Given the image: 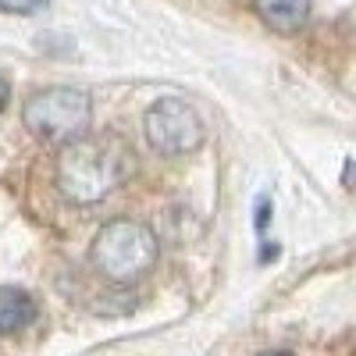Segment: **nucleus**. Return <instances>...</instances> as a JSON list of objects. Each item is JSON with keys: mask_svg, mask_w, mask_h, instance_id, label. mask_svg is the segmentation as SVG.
Instances as JSON below:
<instances>
[{"mask_svg": "<svg viewBox=\"0 0 356 356\" xmlns=\"http://www.w3.org/2000/svg\"><path fill=\"white\" fill-rule=\"evenodd\" d=\"M8 97H11V89H8V82H4V79H0V111L8 107Z\"/></svg>", "mask_w": 356, "mask_h": 356, "instance_id": "9", "label": "nucleus"}, {"mask_svg": "<svg viewBox=\"0 0 356 356\" xmlns=\"http://www.w3.org/2000/svg\"><path fill=\"white\" fill-rule=\"evenodd\" d=\"M264 225H267V200L257 203V228H264Z\"/></svg>", "mask_w": 356, "mask_h": 356, "instance_id": "8", "label": "nucleus"}, {"mask_svg": "<svg viewBox=\"0 0 356 356\" xmlns=\"http://www.w3.org/2000/svg\"><path fill=\"white\" fill-rule=\"evenodd\" d=\"M47 4V0H0V11H11V15H33Z\"/></svg>", "mask_w": 356, "mask_h": 356, "instance_id": "7", "label": "nucleus"}, {"mask_svg": "<svg viewBox=\"0 0 356 356\" xmlns=\"http://www.w3.org/2000/svg\"><path fill=\"white\" fill-rule=\"evenodd\" d=\"M36 321V300L25 289L0 285V335H15Z\"/></svg>", "mask_w": 356, "mask_h": 356, "instance_id": "6", "label": "nucleus"}, {"mask_svg": "<svg viewBox=\"0 0 356 356\" xmlns=\"http://www.w3.org/2000/svg\"><path fill=\"white\" fill-rule=\"evenodd\" d=\"M89 260L100 271V278L114 285H132L157 264V235L150 225L132 218L107 221L89 246Z\"/></svg>", "mask_w": 356, "mask_h": 356, "instance_id": "2", "label": "nucleus"}, {"mask_svg": "<svg viewBox=\"0 0 356 356\" xmlns=\"http://www.w3.org/2000/svg\"><path fill=\"white\" fill-rule=\"evenodd\" d=\"M22 122L29 132L47 143H68V139L89 132V125H93V100L82 89L50 86L25 100Z\"/></svg>", "mask_w": 356, "mask_h": 356, "instance_id": "3", "label": "nucleus"}, {"mask_svg": "<svg viewBox=\"0 0 356 356\" xmlns=\"http://www.w3.org/2000/svg\"><path fill=\"white\" fill-rule=\"evenodd\" d=\"M143 129H146V139L157 154L164 157H182V154H193L200 150L203 143V122L193 104L178 100V97H164L157 100L143 118Z\"/></svg>", "mask_w": 356, "mask_h": 356, "instance_id": "4", "label": "nucleus"}, {"mask_svg": "<svg viewBox=\"0 0 356 356\" xmlns=\"http://www.w3.org/2000/svg\"><path fill=\"white\" fill-rule=\"evenodd\" d=\"M132 168H136V154L122 136L82 132L61 143V154H57V164H54V182L65 200L89 207V203L107 200L114 189H122L129 182Z\"/></svg>", "mask_w": 356, "mask_h": 356, "instance_id": "1", "label": "nucleus"}, {"mask_svg": "<svg viewBox=\"0 0 356 356\" xmlns=\"http://www.w3.org/2000/svg\"><path fill=\"white\" fill-rule=\"evenodd\" d=\"M253 8H257L260 22L282 36L300 33L310 18V0H253Z\"/></svg>", "mask_w": 356, "mask_h": 356, "instance_id": "5", "label": "nucleus"}]
</instances>
